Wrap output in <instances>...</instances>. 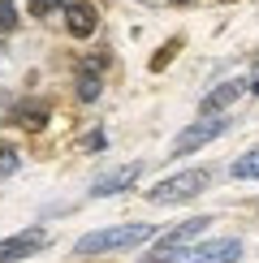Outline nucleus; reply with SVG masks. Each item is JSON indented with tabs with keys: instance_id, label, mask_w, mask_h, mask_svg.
<instances>
[{
	"instance_id": "f03ea898",
	"label": "nucleus",
	"mask_w": 259,
	"mask_h": 263,
	"mask_svg": "<svg viewBox=\"0 0 259 263\" xmlns=\"http://www.w3.org/2000/svg\"><path fill=\"white\" fill-rule=\"evenodd\" d=\"M208 181H212L208 168H186V173H173L169 181L151 185L147 199H151V203H186V199H194V194H199Z\"/></svg>"
},
{
	"instance_id": "2eb2a0df",
	"label": "nucleus",
	"mask_w": 259,
	"mask_h": 263,
	"mask_svg": "<svg viewBox=\"0 0 259 263\" xmlns=\"http://www.w3.org/2000/svg\"><path fill=\"white\" fill-rule=\"evenodd\" d=\"M251 91L259 95V65H255V73H251Z\"/></svg>"
},
{
	"instance_id": "0eeeda50",
	"label": "nucleus",
	"mask_w": 259,
	"mask_h": 263,
	"mask_svg": "<svg viewBox=\"0 0 259 263\" xmlns=\"http://www.w3.org/2000/svg\"><path fill=\"white\" fill-rule=\"evenodd\" d=\"M95 22H100V13H95L91 5H65V26H69V35H95Z\"/></svg>"
},
{
	"instance_id": "ddd939ff",
	"label": "nucleus",
	"mask_w": 259,
	"mask_h": 263,
	"mask_svg": "<svg viewBox=\"0 0 259 263\" xmlns=\"http://www.w3.org/2000/svg\"><path fill=\"white\" fill-rule=\"evenodd\" d=\"M61 5H65V0H30V13H35V17H48V13H57Z\"/></svg>"
},
{
	"instance_id": "9d476101",
	"label": "nucleus",
	"mask_w": 259,
	"mask_h": 263,
	"mask_svg": "<svg viewBox=\"0 0 259 263\" xmlns=\"http://www.w3.org/2000/svg\"><path fill=\"white\" fill-rule=\"evenodd\" d=\"M100 73H104V57H91L86 61V73L78 78V95L82 100H95V95H100Z\"/></svg>"
},
{
	"instance_id": "4468645a",
	"label": "nucleus",
	"mask_w": 259,
	"mask_h": 263,
	"mask_svg": "<svg viewBox=\"0 0 259 263\" xmlns=\"http://www.w3.org/2000/svg\"><path fill=\"white\" fill-rule=\"evenodd\" d=\"M13 168H17V156L5 147V151H0V177H5V173H13Z\"/></svg>"
},
{
	"instance_id": "39448f33",
	"label": "nucleus",
	"mask_w": 259,
	"mask_h": 263,
	"mask_svg": "<svg viewBox=\"0 0 259 263\" xmlns=\"http://www.w3.org/2000/svg\"><path fill=\"white\" fill-rule=\"evenodd\" d=\"M225 129H229V121L225 117H203V121H194L186 134H181L177 142H173V156H186V151L194 147H203V142H212V138H220Z\"/></svg>"
},
{
	"instance_id": "423d86ee",
	"label": "nucleus",
	"mask_w": 259,
	"mask_h": 263,
	"mask_svg": "<svg viewBox=\"0 0 259 263\" xmlns=\"http://www.w3.org/2000/svg\"><path fill=\"white\" fill-rule=\"evenodd\" d=\"M43 246H48V233H43V229H26V233H17V237H9V242H0V263L30 259V255H39Z\"/></svg>"
},
{
	"instance_id": "7ed1b4c3",
	"label": "nucleus",
	"mask_w": 259,
	"mask_h": 263,
	"mask_svg": "<svg viewBox=\"0 0 259 263\" xmlns=\"http://www.w3.org/2000/svg\"><path fill=\"white\" fill-rule=\"evenodd\" d=\"M242 259V242H233V237H225V242H203V246H181L173 250L164 263H237Z\"/></svg>"
},
{
	"instance_id": "6e6552de",
	"label": "nucleus",
	"mask_w": 259,
	"mask_h": 263,
	"mask_svg": "<svg viewBox=\"0 0 259 263\" xmlns=\"http://www.w3.org/2000/svg\"><path fill=\"white\" fill-rule=\"evenodd\" d=\"M237 95H242V82H220V86L208 95V100H203V117H216L220 108H229Z\"/></svg>"
},
{
	"instance_id": "f8f14e48",
	"label": "nucleus",
	"mask_w": 259,
	"mask_h": 263,
	"mask_svg": "<svg viewBox=\"0 0 259 263\" xmlns=\"http://www.w3.org/2000/svg\"><path fill=\"white\" fill-rule=\"evenodd\" d=\"M13 26H17V9H13V0H0V35H9Z\"/></svg>"
},
{
	"instance_id": "20e7f679",
	"label": "nucleus",
	"mask_w": 259,
	"mask_h": 263,
	"mask_svg": "<svg viewBox=\"0 0 259 263\" xmlns=\"http://www.w3.org/2000/svg\"><path fill=\"white\" fill-rule=\"evenodd\" d=\"M208 224H212V216H190V220H181L177 229H169V233H164V242H160L156 250H147L143 263H164L173 250H181L186 242H194L199 233H208Z\"/></svg>"
},
{
	"instance_id": "1a4fd4ad",
	"label": "nucleus",
	"mask_w": 259,
	"mask_h": 263,
	"mask_svg": "<svg viewBox=\"0 0 259 263\" xmlns=\"http://www.w3.org/2000/svg\"><path fill=\"white\" fill-rule=\"evenodd\" d=\"M138 181V164H125L121 173H113V177H100L91 185V194H117V190H125V185H134Z\"/></svg>"
},
{
	"instance_id": "9b49d317",
	"label": "nucleus",
	"mask_w": 259,
	"mask_h": 263,
	"mask_svg": "<svg viewBox=\"0 0 259 263\" xmlns=\"http://www.w3.org/2000/svg\"><path fill=\"white\" fill-rule=\"evenodd\" d=\"M229 173H233L237 181H251V177H259V151H246V156L237 160V164H233Z\"/></svg>"
},
{
	"instance_id": "f257e3e1",
	"label": "nucleus",
	"mask_w": 259,
	"mask_h": 263,
	"mask_svg": "<svg viewBox=\"0 0 259 263\" xmlns=\"http://www.w3.org/2000/svg\"><path fill=\"white\" fill-rule=\"evenodd\" d=\"M147 237H156V229H151V224H117V229H100V233H86L73 250H78V255H108V250L138 246V242H147Z\"/></svg>"
}]
</instances>
